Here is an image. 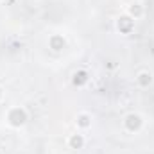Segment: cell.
<instances>
[{
	"label": "cell",
	"instance_id": "1",
	"mask_svg": "<svg viewBox=\"0 0 154 154\" xmlns=\"http://www.w3.org/2000/svg\"><path fill=\"white\" fill-rule=\"evenodd\" d=\"M4 120L11 129H22L29 122V111H27L25 106H20V104L18 106H9L5 115H4Z\"/></svg>",
	"mask_w": 154,
	"mask_h": 154
},
{
	"label": "cell",
	"instance_id": "2",
	"mask_svg": "<svg viewBox=\"0 0 154 154\" xmlns=\"http://www.w3.org/2000/svg\"><path fill=\"white\" fill-rule=\"evenodd\" d=\"M145 127V118L140 115L138 111H129L122 118V129L129 134H138Z\"/></svg>",
	"mask_w": 154,
	"mask_h": 154
},
{
	"label": "cell",
	"instance_id": "3",
	"mask_svg": "<svg viewBox=\"0 0 154 154\" xmlns=\"http://www.w3.org/2000/svg\"><path fill=\"white\" fill-rule=\"evenodd\" d=\"M134 25H136V22H134L133 18H129L125 13L118 14V16L115 18V29H116V32L122 34V36H129V34H133Z\"/></svg>",
	"mask_w": 154,
	"mask_h": 154
},
{
	"label": "cell",
	"instance_id": "4",
	"mask_svg": "<svg viewBox=\"0 0 154 154\" xmlns=\"http://www.w3.org/2000/svg\"><path fill=\"white\" fill-rule=\"evenodd\" d=\"M125 14L129 18H133L134 22H138V20H142L145 16V5L140 0H133V2H129L125 5Z\"/></svg>",
	"mask_w": 154,
	"mask_h": 154
},
{
	"label": "cell",
	"instance_id": "5",
	"mask_svg": "<svg viewBox=\"0 0 154 154\" xmlns=\"http://www.w3.org/2000/svg\"><path fill=\"white\" fill-rule=\"evenodd\" d=\"M91 124H93V116L88 111H79L75 115V127L77 131H88L91 129Z\"/></svg>",
	"mask_w": 154,
	"mask_h": 154
},
{
	"label": "cell",
	"instance_id": "6",
	"mask_svg": "<svg viewBox=\"0 0 154 154\" xmlns=\"http://www.w3.org/2000/svg\"><path fill=\"white\" fill-rule=\"evenodd\" d=\"M48 48L52 50V52H63L65 48H66V38L63 36V34H50L48 36Z\"/></svg>",
	"mask_w": 154,
	"mask_h": 154
},
{
	"label": "cell",
	"instance_id": "7",
	"mask_svg": "<svg viewBox=\"0 0 154 154\" xmlns=\"http://www.w3.org/2000/svg\"><path fill=\"white\" fill-rule=\"evenodd\" d=\"M134 81H136V86L140 88V90H147V88H151L152 86V72L151 70H140L136 77H134Z\"/></svg>",
	"mask_w": 154,
	"mask_h": 154
},
{
	"label": "cell",
	"instance_id": "8",
	"mask_svg": "<svg viewBox=\"0 0 154 154\" xmlns=\"http://www.w3.org/2000/svg\"><path fill=\"white\" fill-rule=\"evenodd\" d=\"M66 145H68V149H72V151L84 149V145H86V136L82 134V131H77V133H74V134L68 136Z\"/></svg>",
	"mask_w": 154,
	"mask_h": 154
},
{
	"label": "cell",
	"instance_id": "9",
	"mask_svg": "<svg viewBox=\"0 0 154 154\" xmlns=\"http://www.w3.org/2000/svg\"><path fill=\"white\" fill-rule=\"evenodd\" d=\"M88 82H90V74L84 68H79V70H75L72 74V84L75 88H84Z\"/></svg>",
	"mask_w": 154,
	"mask_h": 154
},
{
	"label": "cell",
	"instance_id": "10",
	"mask_svg": "<svg viewBox=\"0 0 154 154\" xmlns=\"http://www.w3.org/2000/svg\"><path fill=\"white\" fill-rule=\"evenodd\" d=\"M4 99H5V90H4V86L0 84V104L4 102Z\"/></svg>",
	"mask_w": 154,
	"mask_h": 154
}]
</instances>
